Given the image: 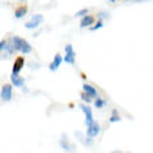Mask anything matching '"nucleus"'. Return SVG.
Returning a JSON list of instances; mask_svg holds the SVG:
<instances>
[{
  "label": "nucleus",
  "mask_w": 153,
  "mask_h": 153,
  "mask_svg": "<svg viewBox=\"0 0 153 153\" xmlns=\"http://www.w3.org/2000/svg\"><path fill=\"white\" fill-rule=\"evenodd\" d=\"M87 13H88V9H82V10L76 12V13H75V16H76V17H79V16H84V14H87Z\"/></svg>",
  "instance_id": "nucleus-16"
},
{
  "label": "nucleus",
  "mask_w": 153,
  "mask_h": 153,
  "mask_svg": "<svg viewBox=\"0 0 153 153\" xmlns=\"http://www.w3.org/2000/svg\"><path fill=\"white\" fill-rule=\"evenodd\" d=\"M61 60H63V59H61V56H60L59 54H57V55L54 57V61H52L51 65H50V70L55 71V70H56V69L60 66V64H61Z\"/></svg>",
  "instance_id": "nucleus-9"
},
{
  "label": "nucleus",
  "mask_w": 153,
  "mask_h": 153,
  "mask_svg": "<svg viewBox=\"0 0 153 153\" xmlns=\"http://www.w3.org/2000/svg\"><path fill=\"white\" fill-rule=\"evenodd\" d=\"M26 13H27V8L26 7H21V8H18L16 10L14 16H16V18H22L23 16H26Z\"/></svg>",
  "instance_id": "nucleus-12"
},
{
  "label": "nucleus",
  "mask_w": 153,
  "mask_h": 153,
  "mask_svg": "<svg viewBox=\"0 0 153 153\" xmlns=\"http://www.w3.org/2000/svg\"><path fill=\"white\" fill-rule=\"evenodd\" d=\"M124 1H146V0H124Z\"/></svg>",
  "instance_id": "nucleus-20"
},
{
  "label": "nucleus",
  "mask_w": 153,
  "mask_h": 153,
  "mask_svg": "<svg viewBox=\"0 0 153 153\" xmlns=\"http://www.w3.org/2000/svg\"><path fill=\"white\" fill-rule=\"evenodd\" d=\"M23 65H25V59H23V57H18V59H16V61H14V65H13L12 74H18L19 71L22 70Z\"/></svg>",
  "instance_id": "nucleus-7"
},
{
  "label": "nucleus",
  "mask_w": 153,
  "mask_h": 153,
  "mask_svg": "<svg viewBox=\"0 0 153 153\" xmlns=\"http://www.w3.org/2000/svg\"><path fill=\"white\" fill-rule=\"evenodd\" d=\"M42 22H44V17L40 16V14H37V16L32 17V19L30 22L26 23V28H28V30H33V28H36L37 26H40Z\"/></svg>",
  "instance_id": "nucleus-3"
},
{
  "label": "nucleus",
  "mask_w": 153,
  "mask_h": 153,
  "mask_svg": "<svg viewBox=\"0 0 153 153\" xmlns=\"http://www.w3.org/2000/svg\"><path fill=\"white\" fill-rule=\"evenodd\" d=\"M108 1H111V3H114V1H115V0H108Z\"/></svg>",
  "instance_id": "nucleus-21"
},
{
  "label": "nucleus",
  "mask_w": 153,
  "mask_h": 153,
  "mask_svg": "<svg viewBox=\"0 0 153 153\" xmlns=\"http://www.w3.org/2000/svg\"><path fill=\"white\" fill-rule=\"evenodd\" d=\"M83 89H84V92H87L88 94L92 96V97H96V96H97V91H96L93 87H91L89 84H84L83 85Z\"/></svg>",
  "instance_id": "nucleus-11"
},
{
  "label": "nucleus",
  "mask_w": 153,
  "mask_h": 153,
  "mask_svg": "<svg viewBox=\"0 0 153 153\" xmlns=\"http://www.w3.org/2000/svg\"><path fill=\"white\" fill-rule=\"evenodd\" d=\"M100 133V125L97 123H93L91 126H88L87 129V137L88 138H94L97 137V134Z\"/></svg>",
  "instance_id": "nucleus-6"
},
{
  "label": "nucleus",
  "mask_w": 153,
  "mask_h": 153,
  "mask_svg": "<svg viewBox=\"0 0 153 153\" xmlns=\"http://www.w3.org/2000/svg\"><path fill=\"white\" fill-rule=\"evenodd\" d=\"M91 97H92V96L88 94L87 92H84V93L82 94V100H83L84 102H87V103H89V102H91Z\"/></svg>",
  "instance_id": "nucleus-14"
},
{
  "label": "nucleus",
  "mask_w": 153,
  "mask_h": 153,
  "mask_svg": "<svg viewBox=\"0 0 153 153\" xmlns=\"http://www.w3.org/2000/svg\"><path fill=\"white\" fill-rule=\"evenodd\" d=\"M12 42H13L14 47H16V50L21 51L22 54H30V52L32 51L31 45L28 44L26 40H22V38H19V37H13Z\"/></svg>",
  "instance_id": "nucleus-1"
},
{
  "label": "nucleus",
  "mask_w": 153,
  "mask_h": 153,
  "mask_svg": "<svg viewBox=\"0 0 153 153\" xmlns=\"http://www.w3.org/2000/svg\"><path fill=\"white\" fill-rule=\"evenodd\" d=\"M1 100L3 101H10L12 100V85L5 84L1 88Z\"/></svg>",
  "instance_id": "nucleus-5"
},
{
  "label": "nucleus",
  "mask_w": 153,
  "mask_h": 153,
  "mask_svg": "<svg viewBox=\"0 0 153 153\" xmlns=\"http://www.w3.org/2000/svg\"><path fill=\"white\" fill-rule=\"evenodd\" d=\"M65 52H66V55L64 57L65 63L74 65L75 64V52L73 50V46H71V45H66L65 46Z\"/></svg>",
  "instance_id": "nucleus-2"
},
{
  "label": "nucleus",
  "mask_w": 153,
  "mask_h": 153,
  "mask_svg": "<svg viewBox=\"0 0 153 153\" xmlns=\"http://www.w3.org/2000/svg\"><path fill=\"white\" fill-rule=\"evenodd\" d=\"M94 106L97 107V108H102V107L105 106V101L97 97V100H96V102H94Z\"/></svg>",
  "instance_id": "nucleus-13"
},
{
  "label": "nucleus",
  "mask_w": 153,
  "mask_h": 153,
  "mask_svg": "<svg viewBox=\"0 0 153 153\" xmlns=\"http://www.w3.org/2000/svg\"><path fill=\"white\" fill-rule=\"evenodd\" d=\"M114 115L111 116V119H110V123H115V121H120V117H119V115H116V111L112 112Z\"/></svg>",
  "instance_id": "nucleus-15"
},
{
  "label": "nucleus",
  "mask_w": 153,
  "mask_h": 153,
  "mask_svg": "<svg viewBox=\"0 0 153 153\" xmlns=\"http://www.w3.org/2000/svg\"><path fill=\"white\" fill-rule=\"evenodd\" d=\"M10 80H12L13 85H16V87H23V84H25V79L18 76V74H12Z\"/></svg>",
  "instance_id": "nucleus-8"
},
{
  "label": "nucleus",
  "mask_w": 153,
  "mask_h": 153,
  "mask_svg": "<svg viewBox=\"0 0 153 153\" xmlns=\"http://www.w3.org/2000/svg\"><path fill=\"white\" fill-rule=\"evenodd\" d=\"M79 107H80V110L84 112V115H85V125H87V128L88 126H91L92 124L94 123L93 121V116H92V111H91V108L89 107H87V106H84V105H79Z\"/></svg>",
  "instance_id": "nucleus-4"
},
{
  "label": "nucleus",
  "mask_w": 153,
  "mask_h": 153,
  "mask_svg": "<svg viewBox=\"0 0 153 153\" xmlns=\"http://www.w3.org/2000/svg\"><path fill=\"white\" fill-rule=\"evenodd\" d=\"M93 17H91V16H84L82 18V21H80V27L84 28V27H87V26H91L93 23Z\"/></svg>",
  "instance_id": "nucleus-10"
},
{
  "label": "nucleus",
  "mask_w": 153,
  "mask_h": 153,
  "mask_svg": "<svg viewBox=\"0 0 153 153\" xmlns=\"http://www.w3.org/2000/svg\"><path fill=\"white\" fill-rule=\"evenodd\" d=\"M102 26H103V23H102V22H98L97 25H96L94 27H92V28H91V30H92V31H96V30H98V28H101Z\"/></svg>",
  "instance_id": "nucleus-19"
},
{
  "label": "nucleus",
  "mask_w": 153,
  "mask_h": 153,
  "mask_svg": "<svg viewBox=\"0 0 153 153\" xmlns=\"http://www.w3.org/2000/svg\"><path fill=\"white\" fill-rule=\"evenodd\" d=\"M61 147H63V149H64V151H70V148H69V146H68V143H65L64 139L61 140Z\"/></svg>",
  "instance_id": "nucleus-17"
},
{
  "label": "nucleus",
  "mask_w": 153,
  "mask_h": 153,
  "mask_svg": "<svg viewBox=\"0 0 153 153\" xmlns=\"http://www.w3.org/2000/svg\"><path fill=\"white\" fill-rule=\"evenodd\" d=\"M7 47H8V44H7L5 41L0 42V50H1V51H4V49H7Z\"/></svg>",
  "instance_id": "nucleus-18"
}]
</instances>
